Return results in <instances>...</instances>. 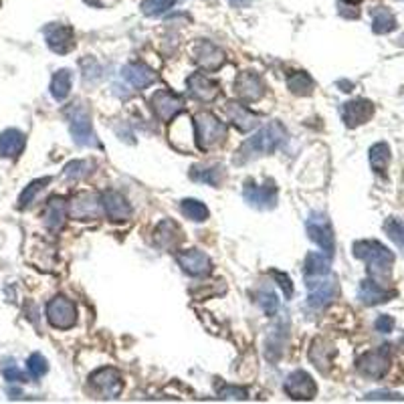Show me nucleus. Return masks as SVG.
I'll return each instance as SVG.
<instances>
[{"label": "nucleus", "mask_w": 404, "mask_h": 404, "mask_svg": "<svg viewBox=\"0 0 404 404\" xmlns=\"http://www.w3.org/2000/svg\"><path fill=\"white\" fill-rule=\"evenodd\" d=\"M368 160H370V166L376 174H386V168L390 164V147H388V144H384V142L374 144L368 152Z\"/></svg>", "instance_id": "31"}, {"label": "nucleus", "mask_w": 404, "mask_h": 404, "mask_svg": "<svg viewBox=\"0 0 404 404\" xmlns=\"http://www.w3.org/2000/svg\"><path fill=\"white\" fill-rule=\"evenodd\" d=\"M337 85H340V87H344L342 91H352V87H354V85H352V83H348V81H337Z\"/></svg>", "instance_id": "47"}, {"label": "nucleus", "mask_w": 404, "mask_h": 404, "mask_svg": "<svg viewBox=\"0 0 404 404\" xmlns=\"http://www.w3.org/2000/svg\"><path fill=\"white\" fill-rule=\"evenodd\" d=\"M121 75L134 89H146L152 83H156V79H158V73L152 71L144 63H128L121 69Z\"/></svg>", "instance_id": "24"}, {"label": "nucleus", "mask_w": 404, "mask_h": 404, "mask_svg": "<svg viewBox=\"0 0 404 404\" xmlns=\"http://www.w3.org/2000/svg\"><path fill=\"white\" fill-rule=\"evenodd\" d=\"M71 81H73V75L69 69H61L57 73L53 75L51 79V95L55 102H63L67 99V95L71 93Z\"/></svg>", "instance_id": "30"}, {"label": "nucleus", "mask_w": 404, "mask_h": 404, "mask_svg": "<svg viewBox=\"0 0 404 404\" xmlns=\"http://www.w3.org/2000/svg\"><path fill=\"white\" fill-rule=\"evenodd\" d=\"M333 354H335L333 346L328 344L326 340H313V344L309 348V360L313 362V366L320 368L322 372H328Z\"/></svg>", "instance_id": "27"}, {"label": "nucleus", "mask_w": 404, "mask_h": 404, "mask_svg": "<svg viewBox=\"0 0 404 404\" xmlns=\"http://www.w3.org/2000/svg\"><path fill=\"white\" fill-rule=\"evenodd\" d=\"M330 255H326V253H316V251H313V253H309V255L305 257V263H303L305 275H307V277H326V275L330 273Z\"/></svg>", "instance_id": "29"}, {"label": "nucleus", "mask_w": 404, "mask_h": 404, "mask_svg": "<svg viewBox=\"0 0 404 404\" xmlns=\"http://www.w3.org/2000/svg\"><path fill=\"white\" fill-rule=\"evenodd\" d=\"M194 132H196V144L200 150H213V147L221 146L226 140V128L224 123L219 121L213 113L209 111H200L194 117Z\"/></svg>", "instance_id": "3"}, {"label": "nucleus", "mask_w": 404, "mask_h": 404, "mask_svg": "<svg viewBox=\"0 0 404 404\" xmlns=\"http://www.w3.org/2000/svg\"><path fill=\"white\" fill-rule=\"evenodd\" d=\"M65 115L69 119V130H71V136H73L77 146L102 147L93 128H91V113L83 104H73L65 111Z\"/></svg>", "instance_id": "4"}, {"label": "nucleus", "mask_w": 404, "mask_h": 404, "mask_svg": "<svg viewBox=\"0 0 404 404\" xmlns=\"http://www.w3.org/2000/svg\"><path fill=\"white\" fill-rule=\"evenodd\" d=\"M219 396L221 399H239V401H247L249 394L245 388H239V386H221L219 388Z\"/></svg>", "instance_id": "42"}, {"label": "nucleus", "mask_w": 404, "mask_h": 404, "mask_svg": "<svg viewBox=\"0 0 404 404\" xmlns=\"http://www.w3.org/2000/svg\"><path fill=\"white\" fill-rule=\"evenodd\" d=\"M102 206H104V213L111 221H128L132 217V204L117 190H108V192L102 194Z\"/></svg>", "instance_id": "18"}, {"label": "nucleus", "mask_w": 404, "mask_h": 404, "mask_svg": "<svg viewBox=\"0 0 404 404\" xmlns=\"http://www.w3.org/2000/svg\"><path fill=\"white\" fill-rule=\"evenodd\" d=\"M281 350H283V331L275 328L269 333V340H267V358L277 360L281 356Z\"/></svg>", "instance_id": "39"}, {"label": "nucleus", "mask_w": 404, "mask_h": 404, "mask_svg": "<svg viewBox=\"0 0 404 404\" xmlns=\"http://www.w3.org/2000/svg\"><path fill=\"white\" fill-rule=\"evenodd\" d=\"M271 275H273V279L279 283V287L283 289L285 297L289 299V297L294 295V283H292V277H289V275H285V273H281V271H271Z\"/></svg>", "instance_id": "43"}, {"label": "nucleus", "mask_w": 404, "mask_h": 404, "mask_svg": "<svg viewBox=\"0 0 404 404\" xmlns=\"http://www.w3.org/2000/svg\"><path fill=\"white\" fill-rule=\"evenodd\" d=\"M396 295L394 289H386V287H382V283L380 281H376V279H364L362 283H360V289H358V299L364 303V305H380V303H386V301H390L392 297Z\"/></svg>", "instance_id": "22"}, {"label": "nucleus", "mask_w": 404, "mask_h": 404, "mask_svg": "<svg viewBox=\"0 0 404 404\" xmlns=\"http://www.w3.org/2000/svg\"><path fill=\"white\" fill-rule=\"evenodd\" d=\"M194 63L204 71H217L224 65V53L221 47H217L211 40H198L192 51Z\"/></svg>", "instance_id": "13"}, {"label": "nucleus", "mask_w": 404, "mask_h": 404, "mask_svg": "<svg viewBox=\"0 0 404 404\" xmlns=\"http://www.w3.org/2000/svg\"><path fill=\"white\" fill-rule=\"evenodd\" d=\"M154 241L158 247L170 251L174 249L180 241H182V230L178 228V224L172 221H162L158 224L156 233H154Z\"/></svg>", "instance_id": "26"}, {"label": "nucleus", "mask_w": 404, "mask_h": 404, "mask_svg": "<svg viewBox=\"0 0 404 404\" xmlns=\"http://www.w3.org/2000/svg\"><path fill=\"white\" fill-rule=\"evenodd\" d=\"M93 164L89 162V160H75V162H69L67 166H65V178H69V180H83V178H87L93 170Z\"/></svg>", "instance_id": "36"}, {"label": "nucleus", "mask_w": 404, "mask_h": 404, "mask_svg": "<svg viewBox=\"0 0 404 404\" xmlns=\"http://www.w3.org/2000/svg\"><path fill=\"white\" fill-rule=\"evenodd\" d=\"M222 168L221 166H215V168H192L190 170V178L196 180V182H204L209 186H219L222 180Z\"/></svg>", "instance_id": "34"}, {"label": "nucleus", "mask_w": 404, "mask_h": 404, "mask_svg": "<svg viewBox=\"0 0 404 404\" xmlns=\"http://www.w3.org/2000/svg\"><path fill=\"white\" fill-rule=\"evenodd\" d=\"M354 257L364 261L368 273L372 279L380 281L386 279L394 265V253L378 241H358L354 243Z\"/></svg>", "instance_id": "2"}, {"label": "nucleus", "mask_w": 404, "mask_h": 404, "mask_svg": "<svg viewBox=\"0 0 404 404\" xmlns=\"http://www.w3.org/2000/svg\"><path fill=\"white\" fill-rule=\"evenodd\" d=\"M384 230L386 235L399 245V247H404V222L399 221V219H388L384 222Z\"/></svg>", "instance_id": "40"}, {"label": "nucleus", "mask_w": 404, "mask_h": 404, "mask_svg": "<svg viewBox=\"0 0 404 404\" xmlns=\"http://www.w3.org/2000/svg\"><path fill=\"white\" fill-rule=\"evenodd\" d=\"M104 206H102V198L97 194L91 192H79L77 196H73L71 204H69V213L73 219L79 221H91L97 219L102 215Z\"/></svg>", "instance_id": "15"}, {"label": "nucleus", "mask_w": 404, "mask_h": 404, "mask_svg": "<svg viewBox=\"0 0 404 404\" xmlns=\"http://www.w3.org/2000/svg\"><path fill=\"white\" fill-rule=\"evenodd\" d=\"M45 38H47V45L53 53L65 55V53L73 51L75 31L69 25L53 23V25L45 27Z\"/></svg>", "instance_id": "14"}, {"label": "nucleus", "mask_w": 404, "mask_h": 404, "mask_svg": "<svg viewBox=\"0 0 404 404\" xmlns=\"http://www.w3.org/2000/svg\"><path fill=\"white\" fill-rule=\"evenodd\" d=\"M366 401H404V396L396 392H370L366 394Z\"/></svg>", "instance_id": "46"}, {"label": "nucleus", "mask_w": 404, "mask_h": 404, "mask_svg": "<svg viewBox=\"0 0 404 404\" xmlns=\"http://www.w3.org/2000/svg\"><path fill=\"white\" fill-rule=\"evenodd\" d=\"M307 305L311 309H324L328 307L331 301L337 295V283L335 279H324V277H316V281L307 279Z\"/></svg>", "instance_id": "11"}, {"label": "nucleus", "mask_w": 404, "mask_h": 404, "mask_svg": "<svg viewBox=\"0 0 404 404\" xmlns=\"http://www.w3.org/2000/svg\"><path fill=\"white\" fill-rule=\"evenodd\" d=\"M374 328H376V331H380V333H390V331L394 330V320L390 316H380L374 322Z\"/></svg>", "instance_id": "44"}, {"label": "nucleus", "mask_w": 404, "mask_h": 404, "mask_svg": "<svg viewBox=\"0 0 404 404\" xmlns=\"http://www.w3.org/2000/svg\"><path fill=\"white\" fill-rule=\"evenodd\" d=\"M152 110L156 113V117L160 121H172L180 111L184 110V99L180 95L168 91V89H160L152 95L150 99Z\"/></svg>", "instance_id": "10"}, {"label": "nucleus", "mask_w": 404, "mask_h": 404, "mask_svg": "<svg viewBox=\"0 0 404 404\" xmlns=\"http://www.w3.org/2000/svg\"><path fill=\"white\" fill-rule=\"evenodd\" d=\"M309 239L322 249V253L333 257L335 253V241H333V228H331L330 219L322 213H311L305 222Z\"/></svg>", "instance_id": "5"}, {"label": "nucleus", "mask_w": 404, "mask_h": 404, "mask_svg": "<svg viewBox=\"0 0 404 404\" xmlns=\"http://www.w3.org/2000/svg\"><path fill=\"white\" fill-rule=\"evenodd\" d=\"M374 115V104L368 99H352L342 106V119L348 128H358Z\"/></svg>", "instance_id": "20"}, {"label": "nucleus", "mask_w": 404, "mask_h": 404, "mask_svg": "<svg viewBox=\"0 0 404 404\" xmlns=\"http://www.w3.org/2000/svg\"><path fill=\"white\" fill-rule=\"evenodd\" d=\"M2 374H4V378H6L8 382H27V376H25L16 366L4 368Z\"/></svg>", "instance_id": "45"}, {"label": "nucleus", "mask_w": 404, "mask_h": 404, "mask_svg": "<svg viewBox=\"0 0 404 404\" xmlns=\"http://www.w3.org/2000/svg\"><path fill=\"white\" fill-rule=\"evenodd\" d=\"M356 368L362 376L372 378V380H380L382 376H386L388 368H390V350L388 346H380L378 350H370L366 354H362L356 360Z\"/></svg>", "instance_id": "7"}, {"label": "nucleus", "mask_w": 404, "mask_h": 404, "mask_svg": "<svg viewBox=\"0 0 404 404\" xmlns=\"http://www.w3.org/2000/svg\"><path fill=\"white\" fill-rule=\"evenodd\" d=\"M89 384L102 399H115V396H119V392L123 388L121 374L115 368L110 366L95 370L89 376Z\"/></svg>", "instance_id": "9"}, {"label": "nucleus", "mask_w": 404, "mask_h": 404, "mask_svg": "<svg viewBox=\"0 0 404 404\" xmlns=\"http://www.w3.org/2000/svg\"><path fill=\"white\" fill-rule=\"evenodd\" d=\"M176 261L178 265L182 267L184 273L188 275H194V277H202V275H209L213 271V263H211V257L198 249H188V251H182L176 255Z\"/></svg>", "instance_id": "17"}, {"label": "nucleus", "mask_w": 404, "mask_h": 404, "mask_svg": "<svg viewBox=\"0 0 404 404\" xmlns=\"http://www.w3.org/2000/svg\"><path fill=\"white\" fill-rule=\"evenodd\" d=\"M27 146V138L23 132L10 128L0 134V158H19Z\"/></svg>", "instance_id": "25"}, {"label": "nucleus", "mask_w": 404, "mask_h": 404, "mask_svg": "<svg viewBox=\"0 0 404 404\" xmlns=\"http://www.w3.org/2000/svg\"><path fill=\"white\" fill-rule=\"evenodd\" d=\"M224 111H226L230 123H233L237 130H241V132H251V130H255L259 126L257 113H253V111L249 110L247 106H243V104L230 102V104H226Z\"/></svg>", "instance_id": "23"}, {"label": "nucleus", "mask_w": 404, "mask_h": 404, "mask_svg": "<svg viewBox=\"0 0 404 404\" xmlns=\"http://www.w3.org/2000/svg\"><path fill=\"white\" fill-rule=\"evenodd\" d=\"M27 368H29V372H31V376H33V378H40V376H45V374H47L49 364H47V360H45L40 354H33V356L27 360Z\"/></svg>", "instance_id": "41"}, {"label": "nucleus", "mask_w": 404, "mask_h": 404, "mask_svg": "<svg viewBox=\"0 0 404 404\" xmlns=\"http://www.w3.org/2000/svg\"><path fill=\"white\" fill-rule=\"evenodd\" d=\"M188 91L198 102H215L221 93V87L204 73H192L188 77Z\"/></svg>", "instance_id": "21"}, {"label": "nucleus", "mask_w": 404, "mask_h": 404, "mask_svg": "<svg viewBox=\"0 0 404 404\" xmlns=\"http://www.w3.org/2000/svg\"><path fill=\"white\" fill-rule=\"evenodd\" d=\"M287 87L289 91L295 93V95H309L316 87L311 75L305 73V71H295L294 75L287 77Z\"/></svg>", "instance_id": "32"}, {"label": "nucleus", "mask_w": 404, "mask_h": 404, "mask_svg": "<svg viewBox=\"0 0 404 404\" xmlns=\"http://www.w3.org/2000/svg\"><path fill=\"white\" fill-rule=\"evenodd\" d=\"M396 25H399L396 19H394V14H392L388 8L378 6V8L372 10V31H374L376 35L392 33V31L396 29Z\"/></svg>", "instance_id": "28"}, {"label": "nucleus", "mask_w": 404, "mask_h": 404, "mask_svg": "<svg viewBox=\"0 0 404 404\" xmlns=\"http://www.w3.org/2000/svg\"><path fill=\"white\" fill-rule=\"evenodd\" d=\"M47 320L55 330H71L77 322V309L71 299L57 295L47 303Z\"/></svg>", "instance_id": "6"}, {"label": "nucleus", "mask_w": 404, "mask_h": 404, "mask_svg": "<svg viewBox=\"0 0 404 404\" xmlns=\"http://www.w3.org/2000/svg\"><path fill=\"white\" fill-rule=\"evenodd\" d=\"M285 392L294 401H311L318 394V384L316 380L305 372V370H295L285 380Z\"/></svg>", "instance_id": "12"}, {"label": "nucleus", "mask_w": 404, "mask_h": 404, "mask_svg": "<svg viewBox=\"0 0 404 404\" xmlns=\"http://www.w3.org/2000/svg\"><path fill=\"white\" fill-rule=\"evenodd\" d=\"M67 213H69V204L65 202V198L53 196L43 209V222L51 233H59L65 224Z\"/></svg>", "instance_id": "19"}, {"label": "nucleus", "mask_w": 404, "mask_h": 404, "mask_svg": "<svg viewBox=\"0 0 404 404\" xmlns=\"http://www.w3.org/2000/svg\"><path fill=\"white\" fill-rule=\"evenodd\" d=\"M49 182H51V178H49V176H45V178H38V180H33V182L29 184V186L23 190V194L19 196V209H27V206H31V204L35 202V198H37L38 192H40V190H45Z\"/></svg>", "instance_id": "35"}, {"label": "nucleus", "mask_w": 404, "mask_h": 404, "mask_svg": "<svg viewBox=\"0 0 404 404\" xmlns=\"http://www.w3.org/2000/svg\"><path fill=\"white\" fill-rule=\"evenodd\" d=\"M174 4H176V0H144L140 4V8L146 16H160L166 10H170Z\"/></svg>", "instance_id": "38"}, {"label": "nucleus", "mask_w": 404, "mask_h": 404, "mask_svg": "<svg viewBox=\"0 0 404 404\" xmlns=\"http://www.w3.org/2000/svg\"><path fill=\"white\" fill-rule=\"evenodd\" d=\"M255 299H257L261 309H263L267 316H275V311L279 309V299H277V295H275V292H273L271 287L259 289L257 294H255Z\"/></svg>", "instance_id": "37"}, {"label": "nucleus", "mask_w": 404, "mask_h": 404, "mask_svg": "<svg viewBox=\"0 0 404 404\" xmlns=\"http://www.w3.org/2000/svg\"><path fill=\"white\" fill-rule=\"evenodd\" d=\"M180 211H182V215L186 219H190V221L194 222H204L209 219V209L200 202V200H194V198H186L182 200V204H180Z\"/></svg>", "instance_id": "33"}, {"label": "nucleus", "mask_w": 404, "mask_h": 404, "mask_svg": "<svg viewBox=\"0 0 404 404\" xmlns=\"http://www.w3.org/2000/svg\"><path fill=\"white\" fill-rule=\"evenodd\" d=\"M235 93L245 104L259 102L265 95L263 79L255 71H243V73L237 77V81H235Z\"/></svg>", "instance_id": "16"}, {"label": "nucleus", "mask_w": 404, "mask_h": 404, "mask_svg": "<svg viewBox=\"0 0 404 404\" xmlns=\"http://www.w3.org/2000/svg\"><path fill=\"white\" fill-rule=\"evenodd\" d=\"M285 140H287V130L279 121H271L269 126L261 128L253 138H249L243 146L239 147L233 162L241 166V164H247L255 158L273 154Z\"/></svg>", "instance_id": "1"}, {"label": "nucleus", "mask_w": 404, "mask_h": 404, "mask_svg": "<svg viewBox=\"0 0 404 404\" xmlns=\"http://www.w3.org/2000/svg\"><path fill=\"white\" fill-rule=\"evenodd\" d=\"M243 196L257 211H271L277 206V186L273 180H265L261 186L249 180L245 184Z\"/></svg>", "instance_id": "8"}]
</instances>
